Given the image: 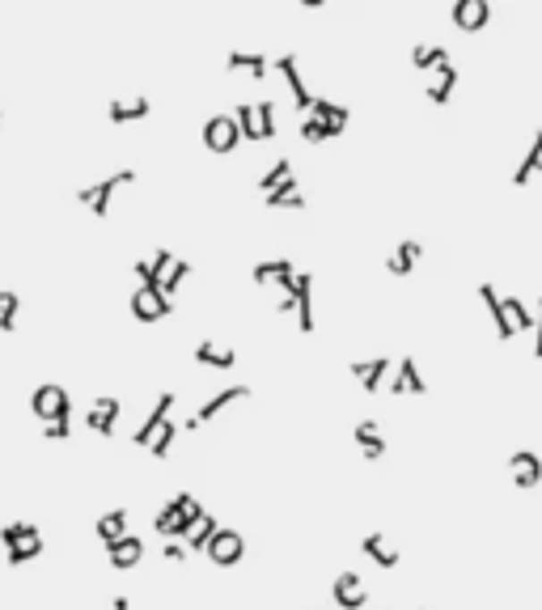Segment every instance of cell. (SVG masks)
Wrapping results in <instances>:
<instances>
[{"label": "cell", "mask_w": 542, "mask_h": 610, "mask_svg": "<svg viewBox=\"0 0 542 610\" xmlns=\"http://www.w3.org/2000/svg\"><path fill=\"white\" fill-rule=\"evenodd\" d=\"M241 145V136H238V123H233V114H212L204 123V148L207 153H233V148Z\"/></svg>", "instance_id": "4"}, {"label": "cell", "mask_w": 542, "mask_h": 610, "mask_svg": "<svg viewBox=\"0 0 542 610\" xmlns=\"http://www.w3.org/2000/svg\"><path fill=\"white\" fill-rule=\"evenodd\" d=\"M356 445H360V453H365L368 462H382L385 458V436L373 419H360V424H356Z\"/></svg>", "instance_id": "19"}, {"label": "cell", "mask_w": 542, "mask_h": 610, "mask_svg": "<svg viewBox=\"0 0 542 610\" xmlns=\"http://www.w3.org/2000/svg\"><path fill=\"white\" fill-rule=\"evenodd\" d=\"M34 416L43 419V424H55V419H72V399H68V390L60 382H47L34 390Z\"/></svg>", "instance_id": "2"}, {"label": "cell", "mask_w": 542, "mask_h": 610, "mask_svg": "<svg viewBox=\"0 0 542 610\" xmlns=\"http://www.w3.org/2000/svg\"><path fill=\"white\" fill-rule=\"evenodd\" d=\"M111 610H131V606H128V597H114V606H111Z\"/></svg>", "instance_id": "48"}, {"label": "cell", "mask_w": 542, "mask_h": 610, "mask_svg": "<svg viewBox=\"0 0 542 610\" xmlns=\"http://www.w3.org/2000/svg\"><path fill=\"white\" fill-rule=\"evenodd\" d=\"M255 284H280V289H292V275H297V267L288 263V258H267V263H255Z\"/></svg>", "instance_id": "13"}, {"label": "cell", "mask_w": 542, "mask_h": 610, "mask_svg": "<svg viewBox=\"0 0 542 610\" xmlns=\"http://www.w3.org/2000/svg\"><path fill=\"white\" fill-rule=\"evenodd\" d=\"M309 292H314V275L297 272L292 275V289H288V301L297 305V322H301V331H314V305H309Z\"/></svg>", "instance_id": "7"}, {"label": "cell", "mask_w": 542, "mask_h": 610, "mask_svg": "<svg viewBox=\"0 0 542 610\" xmlns=\"http://www.w3.org/2000/svg\"><path fill=\"white\" fill-rule=\"evenodd\" d=\"M187 275H191V263H170V272L161 275V292H165V297H170V301H174L178 284H182V280H187Z\"/></svg>", "instance_id": "37"}, {"label": "cell", "mask_w": 542, "mask_h": 610, "mask_svg": "<svg viewBox=\"0 0 542 610\" xmlns=\"http://www.w3.org/2000/svg\"><path fill=\"white\" fill-rule=\"evenodd\" d=\"M43 555V538H26V543H17L4 551V560H9V568H17V563H30Z\"/></svg>", "instance_id": "31"}, {"label": "cell", "mask_w": 542, "mask_h": 610, "mask_svg": "<svg viewBox=\"0 0 542 610\" xmlns=\"http://www.w3.org/2000/svg\"><path fill=\"white\" fill-rule=\"evenodd\" d=\"M153 526H157V534L174 538V526H178V504H174V500H170V504H161L157 517H153Z\"/></svg>", "instance_id": "40"}, {"label": "cell", "mask_w": 542, "mask_h": 610, "mask_svg": "<svg viewBox=\"0 0 542 610\" xmlns=\"http://www.w3.org/2000/svg\"><path fill=\"white\" fill-rule=\"evenodd\" d=\"M17 309H21V297L0 289V331H17Z\"/></svg>", "instance_id": "33"}, {"label": "cell", "mask_w": 542, "mask_h": 610, "mask_svg": "<svg viewBox=\"0 0 542 610\" xmlns=\"http://www.w3.org/2000/svg\"><path fill=\"white\" fill-rule=\"evenodd\" d=\"M212 534H216V521H212V513H204V521H199V526L187 534V551H204Z\"/></svg>", "instance_id": "38"}, {"label": "cell", "mask_w": 542, "mask_h": 610, "mask_svg": "<svg viewBox=\"0 0 542 610\" xmlns=\"http://www.w3.org/2000/svg\"><path fill=\"white\" fill-rule=\"evenodd\" d=\"M174 441H178V424H170V419H165V424H161L157 433H153V441H148V450H153V458H165Z\"/></svg>", "instance_id": "34"}, {"label": "cell", "mask_w": 542, "mask_h": 610, "mask_svg": "<svg viewBox=\"0 0 542 610\" xmlns=\"http://www.w3.org/2000/svg\"><path fill=\"white\" fill-rule=\"evenodd\" d=\"M309 114L318 119L322 128L331 131V140H335L339 131L348 128V106H339V102H326V97H314V106H309Z\"/></svg>", "instance_id": "18"}, {"label": "cell", "mask_w": 542, "mask_h": 610, "mask_svg": "<svg viewBox=\"0 0 542 610\" xmlns=\"http://www.w3.org/2000/svg\"><path fill=\"white\" fill-rule=\"evenodd\" d=\"M390 394H428V382H424V373L415 369L411 356H402L399 365H394V377H390Z\"/></svg>", "instance_id": "9"}, {"label": "cell", "mask_w": 542, "mask_h": 610, "mask_svg": "<svg viewBox=\"0 0 542 610\" xmlns=\"http://www.w3.org/2000/svg\"><path fill=\"white\" fill-rule=\"evenodd\" d=\"M224 64L229 68H241V72H250V77L255 80H263L267 77V60H263V55H250V51H229V55H224Z\"/></svg>", "instance_id": "28"}, {"label": "cell", "mask_w": 542, "mask_h": 610, "mask_svg": "<svg viewBox=\"0 0 542 610\" xmlns=\"http://www.w3.org/2000/svg\"><path fill=\"white\" fill-rule=\"evenodd\" d=\"M335 602L343 610H365L368 594H365V585H360V577H356V572H339V577H335Z\"/></svg>", "instance_id": "17"}, {"label": "cell", "mask_w": 542, "mask_h": 610, "mask_svg": "<svg viewBox=\"0 0 542 610\" xmlns=\"http://www.w3.org/2000/svg\"><path fill=\"white\" fill-rule=\"evenodd\" d=\"M453 85H458V68H453V64H441V68H436V80H432L428 97L436 102V106H445L449 94H453Z\"/></svg>", "instance_id": "29"}, {"label": "cell", "mask_w": 542, "mask_h": 610, "mask_svg": "<svg viewBox=\"0 0 542 610\" xmlns=\"http://www.w3.org/2000/svg\"><path fill=\"white\" fill-rule=\"evenodd\" d=\"M131 314H136L140 322L170 318V314H174V301H170L161 289H136V297H131Z\"/></svg>", "instance_id": "5"}, {"label": "cell", "mask_w": 542, "mask_h": 610, "mask_svg": "<svg viewBox=\"0 0 542 610\" xmlns=\"http://www.w3.org/2000/svg\"><path fill=\"white\" fill-rule=\"evenodd\" d=\"M255 128H258V140L275 136V106L271 102H255Z\"/></svg>", "instance_id": "35"}, {"label": "cell", "mask_w": 542, "mask_h": 610, "mask_svg": "<svg viewBox=\"0 0 542 610\" xmlns=\"http://www.w3.org/2000/svg\"><path fill=\"white\" fill-rule=\"evenodd\" d=\"M148 111H153L148 97H128V102H111V106H106V119H111V123H136V119H144Z\"/></svg>", "instance_id": "24"}, {"label": "cell", "mask_w": 542, "mask_h": 610, "mask_svg": "<svg viewBox=\"0 0 542 610\" xmlns=\"http://www.w3.org/2000/svg\"><path fill=\"white\" fill-rule=\"evenodd\" d=\"M128 182H136V170H119V174H111V178H102V182H94V187H80L77 191V199L85 204V208L94 212L97 221L111 212V195L119 191V187H128Z\"/></svg>", "instance_id": "1"}, {"label": "cell", "mask_w": 542, "mask_h": 610, "mask_svg": "<svg viewBox=\"0 0 542 610\" xmlns=\"http://www.w3.org/2000/svg\"><path fill=\"white\" fill-rule=\"evenodd\" d=\"M195 360L207 365V369H233V365H238L233 348H221V343H212V339H204V343L195 348Z\"/></svg>", "instance_id": "23"}, {"label": "cell", "mask_w": 542, "mask_h": 610, "mask_svg": "<svg viewBox=\"0 0 542 610\" xmlns=\"http://www.w3.org/2000/svg\"><path fill=\"white\" fill-rule=\"evenodd\" d=\"M301 140H309V145H322V140H326V131H322V123L314 119V114H305L301 119Z\"/></svg>", "instance_id": "42"}, {"label": "cell", "mask_w": 542, "mask_h": 610, "mask_svg": "<svg viewBox=\"0 0 542 610\" xmlns=\"http://www.w3.org/2000/svg\"><path fill=\"white\" fill-rule=\"evenodd\" d=\"M170 407H174V394L165 390V394H161V399L153 402V411H148V419L140 424V433H136V445H144V450H148V441H153V433H157L161 424L170 419Z\"/></svg>", "instance_id": "22"}, {"label": "cell", "mask_w": 542, "mask_h": 610, "mask_svg": "<svg viewBox=\"0 0 542 610\" xmlns=\"http://www.w3.org/2000/svg\"><path fill=\"white\" fill-rule=\"evenodd\" d=\"M140 555H144V543L136 538V534H123V538L106 543V560H111V568H136Z\"/></svg>", "instance_id": "14"}, {"label": "cell", "mask_w": 542, "mask_h": 610, "mask_svg": "<svg viewBox=\"0 0 542 610\" xmlns=\"http://www.w3.org/2000/svg\"><path fill=\"white\" fill-rule=\"evenodd\" d=\"M128 534V509H111V513L97 517V538L102 543H114V538H123Z\"/></svg>", "instance_id": "27"}, {"label": "cell", "mask_w": 542, "mask_h": 610, "mask_svg": "<svg viewBox=\"0 0 542 610\" xmlns=\"http://www.w3.org/2000/svg\"><path fill=\"white\" fill-rule=\"evenodd\" d=\"M411 64L419 68V72H428V68H441V64H449V51L445 47H411Z\"/></svg>", "instance_id": "30"}, {"label": "cell", "mask_w": 542, "mask_h": 610, "mask_svg": "<svg viewBox=\"0 0 542 610\" xmlns=\"http://www.w3.org/2000/svg\"><path fill=\"white\" fill-rule=\"evenodd\" d=\"M165 560L182 563V560H187V546H182V543H165Z\"/></svg>", "instance_id": "45"}, {"label": "cell", "mask_w": 542, "mask_h": 610, "mask_svg": "<svg viewBox=\"0 0 542 610\" xmlns=\"http://www.w3.org/2000/svg\"><path fill=\"white\" fill-rule=\"evenodd\" d=\"M174 504H178V526H174V538H187V534L195 530V526H199V521H204V504H199V500L191 496V492H178L174 496Z\"/></svg>", "instance_id": "16"}, {"label": "cell", "mask_w": 542, "mask_h": 610, "mask_svg": "<svg viewBox=\"0 0 542 610\" xmlns=\"http://www.w3.org/2000/svg\"><path fill=\"white\" fill-rule=\"evenodd\" d=\"M233 123H238V136H241V140H258V128H255V106H250V102H241L238 111H233Z\"/></svg>", "instance_id": "36"}, {"label": "cell", "mask_w": 542, "mask_h": 610, "mask_svg": "<svg viewBox=\"0 0 542 610\" xmlns=\"http://www.w3.org/2000/svg\"><path fill=\"white\" fill-rule=\"evenodd\" d=\"M509 470H512V483H517V487H538V483H542V458L534 450H517V453H512Z\"/></svg>", "instance_id": "10"}, {"label": "cell", "mask_w": 542, "mask_h": 610, "mask_svg": "<svg viewBox=\"0 0 542 610\" xmlns=\"http://www.w3.org/2000/svg\"><path fill=\"white\" fill-rule=\"evenodd\" d=\"M204 555L216 563V568H229V563H238L241 555H246V543H241L238 530L216 526V534H212V538H207V546H204Z\"/></svg>", "instance_id": "3"}, {"label": "cell", "mask_w": 542, "mask_h": 610, "mask_svg": "<svg viewBox=\"0 0 542 610\" xmlns=\"http://www.w3.org/2000/svg\"><path fill=\"white\" fill-rule=\"evenodd\" d=\"M131 272L140 275V289H161V275L153 272V263H148V258H136V267H131Z\"/></svg>", "instance_id": "41"}, {"label": "cell", "mask_w": 542, "mask_h": 610, "mask_svg": "<svg viewBox=\"0 0 542 610\" xmlns=\"http://www.w3.org/2000/svg\"><path fill=\"white\" fill-rule=\"evenodd\" d=\"M534 148H538V174H542V131L534 136Z\"/></svg>", "instance_id": "47"}, {"label": "cell", "mask_w": 542, "mask_h": 610, "mask_svg": "<svg viewBox=\"0 0 542 610\" xmlns=\"http://www.w3.org/2000/svg\"><path fill=\"white\" fill-rule=\"evenodd\" d=\"M26 538H38V526L34 521H9L4 530H0V543H4V551L17 543H26Z\"/></svg>", "instance_id": "32"}, {"label": "cell", "mask_w": 542, "mask_h": 610, "mask_svg": "<svg viewBox=\"0 0 542 610\" xmlns=\"http://www.w3.org/2000/svg\"><path fill=\"white\" fill-rule=\"evenodd\" d=\"M449 17H453V26H458V30L478 34L487 21H492V4H487V0H458Z\"/></svg>", "instance_id": "6"}, {"label": "cell", "mask_w": 542, "mask_h": 610, "mask_svg": "<svg viewBox=\"0 0 542 610\" xmlns=\"http://www.w3.org/2000/svg\"><path fill=\"white\" fill-rule=\"evenodd\" d=\"M170 263H174V258H170V250H157V255H153V272L165 275V272H170Z\"/></svg>", "instance_id": "44"}, {"label": "cell", "mask_w": 542, "mask_h": 610, "mask_svg": "<svg viewBox=\"0 0 542 610\" xmlns=\"http://www.w3.org/2000/svg\"><path fill=\"white\" fill-rule=\"evenodd\" d=\"M478 297H483V305H487V314H492L500 339H512V335H517V331H512V322H509V309H504V297H500L492 284H478Z\"/></svg>", "instance_id": "20"}, {"label": "cell", "mask_w": 542, "mask_h": 610, "mask_svg": "<svg viewBox=\"0 0 542 610\" xmlns=\"http://www.w3.org/2000/svg\"><path fill=\"white\" fill-rule=\"evenodd\" d=\"M241 399H250V390H246V385H229V390H221V394H212V399H207L204 407L195 411L191 424L199 428V424H207V419H216V416H221V407H229V402H241Z\"/></svg>", "instance_id": "15"}, {"label": "cell", "mask_w": 542, "mask_h": 610, "mask_svg": "<svg viewBox=\"0 0 542 610\" xmlns=\"http://www.w3.org/2000/svg\"><path fill=\"white\" fill-rule=\"evenodd\" d=\"M534 335H538L534 339V356L542 360V301H538V318H534Z\"/></svg>", "instance_id": "46"}, {"label": "cell", "mask_w": 542, "mask_h": 610, "mask_svg": "<svg viewBox=\"0 0 542 610\" xmlns=\"http://www.w3.org/2000/svg\"><path fill=\"white\" fill-rule=\"evenodd\" d=\"M275 68H280V77L288 80V89H292V102H297V111L309 114V106H314V97H309V89H305L301 68H297V55H292V51H288V55H280V60H275Z\"/></svg>", "instance_id": "11"}, {"label": "cell", "mask_w": 542, "mask_h": 610, "mask_svg": "<svg viewBox=\"0 0 542 610\" xmlns=\"http://www.w3.org/2000/svg\"><path fill=\"white\" fill-rule=\"evenodd\" d=\"M360 551H365V555H368L373 563H377V568H399V551L385 543L382 534H368L365 543H360Z\"/></svg>", "instance_id": "25"}, {"label": "cell", "mask_w": 542, "mask_h": 610, "mask_svg": "<svg viewBox=\"0 0 542 610\" xmlns=\"http://www.w3.org/2000/svg\"><path fill=\"white\" fill-rule=\"evenodd\" d=\"M267 208H305V195H301V187H297V174L284 178V182L267 195Z\"/></svg>", "instance_id": "26"}, {"label": "cell", "mask_w": 542, "mask_h": 610, "mask_svg": "<svg viewBox=\"0 0 542 610\" xmlns=\"http://www.w3.org/2000/svg\"><path fill=\"white\" fill-rule=\"evenodd\" d=\"M419 255H424V246H419L415 238H407L394 255H385V272H390V275H411L415 263H419Z\"/></svg>", "instance_id": "21"}, {"label": "cell", "mask_w": 542, "mask_h": 610, "mask_svg": "<svg viewBox=\"0 0 542 610\" xmlns=\"http://www.w3.org/2000/svg\"><path fill=\"white\" fill-rule=\"evenodd\" d=\"M284 178H292V165H288V157H280L267 170V174H263V182H258V187H263V195H271L275 187H280V182H284Z\"/></svg>", "instance_id": "39"}, {"label": "cell", "mask_w": 542, "mask_h": 610, "mask_svg": "<svg viewBox=\"0 0 542 610\" xmlns=\"http://www.w3.org/2000/svg\"><path fill=\"white\" fill-rule=\"evenodd\" d=\"M385 373H390V356H377V360H356V365H351L356 385H360V390H368V394H377V390H382Z\"/></svg>", "instance_id": "12"}, {"label": "cell", "mask_w": 542, "mask_h": 610, "mask_svg": "<svg viewBox=\"0 0 542 610\" xmlns=\"http://www.w3.org/2000/svg\"><path fill=\"white\" fill-rule=\"evenodd\" d=\"M85 428H94V433H102V436H114V428H119V399L102 394V399L85 411Z\"/></svg>", "instance_id": "8"}, {"label": "cell", "mask_w": 542, "mask_h": 610, "mask_svg": "<svg viewBox=\"0 0 542 610\" xmlns=\"http://www.w3.org/2000/svg\"><path fill=\"white\" fill-rule=\"evenodd\" d=\"M43 436H47V441H68V436H72V419H55V424H43Z\"/></svg>", "instance_id": "43"}]
</instances>
